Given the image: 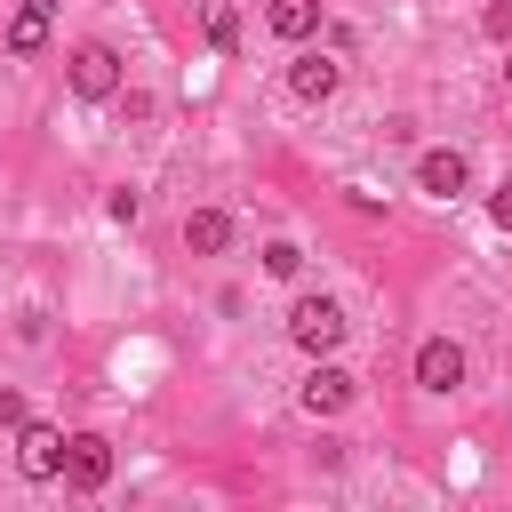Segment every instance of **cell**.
I'll use <instances>...</instances> for the list:
<instances>
[{"label": "cell", "mask_w": 512, "mask_h": 512, "mask_svg": "<svg viewBox=\"0 0 512 512\" xmlns=\"http://www.w3.org/2000/svg\"><path fill=\"white\" fill-rule=\"evenodd\" d=\"M288 344L312 352V360H328V352L344 344V304H336V296H296V304H288Z\"/></svg>", "instance_id": "obj_1"}, {"label": "cell", "mask_w": 512, "mask_h": 512, "mask_svg": "<svg viewBox=\"0 0 512 512\" xmlns=\"http://www.w3.org/2000/svg\"><path fill=\"white\" fill-rule=\"evenodd\" d=\"M104 480H112V440L104 432H72L64 440V488L72 496H96Z\"/></svg>", "instance_id": "obj_2"}, {"label": "cell", "mask_w": 512, "mask_h": 512, "mask_svg": "<svg viewBox=\"0 0 512 512\" xmlns=\"http://www.w3.org/2000/svg\"><path fill=\"white\" fill-rule=\"evenodd\" d=\"M16 472L24 480H64V432L56 424H16Z\"/></svg>", "instance_id": "obj_3"}, {"label": "cell", "mask_w": 512, "mask_h": 512, "mask_svg": "<svg viewBox=\"0 0 512 512\" xmlns=\"http://www.w3.org/2000/svg\"><path fill=\"white\" fill-rule=\"evenodd\" d=\"M72 96H88V104H104V96H120V56H112L104 40H88V48H72Z\"/></svg>", "instance_id": "obj_4"}, {"label": "cell", "mask_w": 512, "mask_h": 512, "mask_svg": "<svg viewBox=\"0 0 512 512\" xmlns=\"http://www.w3.org/2000/svg\"><path fill=\"white\" fill-rule=\"evenodd\" d=\"M416 384H424V392H456V384H464V344L424 336V344H416Z\"/></svg>", "instance_id": "obj_5"}, {"label": "cell", "mask_w": 512, "mask_h": 512, "mask_svg": "<svg viewBox=\"0 0 512 512\" xmlns=\"http://www.w3.org/2000/svg\"><path fill=\"white\" fill-rule=\"evenodd\" d=\"M296 400H304V416H344V408H352V376L320 360V368L296 384Z\"/></svg>", "instance_id": "obj_6"}, {"label": "cell", "mask_w": 512, "mask_h": 512, "mask_svg": "<svg viewBox=\"0 0 512 512\" xmlns=\"http://www.w3.org/2000/svg\"><path fill=\"white\" fill-rule=\"evenodd\" d=\"M336 80H344V64H336V56H296V64H288L296 104H328V96H336Z\"/></svg>", "instance_id": "obj_7"}, {"label": "cell", "mask_w": 512, "mask_h": 512, "mask_svg": "<svg viewBox=\"0 0 512 512\" xmlns=\"http://www.w3.org/2000/svg\"><path fill=\"white\" fill-rule=\"evenodd\" d=\"M48 8H56V0H24V8L8 16L0 48H8V56H40V48H48Z\"/></svg>", "instance_id": "obj_8"}, {"label": "cell", "mask_w": 512, "mask_h": 512, "mask_svg": "<svg viewBox=\"0 0 512 512\" xmlns=\"http://www.w3.org/2000/svg\"><path fill=\"white\" fill-rule=\"evenodd\" d=\"M416 184H424L432 200H456V192H464V152H424V160H416Z\"/></svg>", "instance_id": "obj_9"}, {"label": "cell", "mask_w": 512, "mask_h": 512, "mask_svg": "<svg viewBox=\"0 0 512 512\" xmlns=\"http://www.w3.org/2000/svg\"><path fill=\"white\" fill-rule=\"evenodd\" d=\"M264 24L280 40H312L320 32V0H264Z\"/></svg>", "instance_id": "obj_10"}, {"label": "cell", "mask_w": 512, "mask_h": 512, "mask_svg": "<svg viewBox=\"0 0 512 512\" xmlns=\"http://www.w3.org/2000/svg\"><path fill=\"white\" fill-rule=\"evenodd\" d=\"M224 240H232V216H224V208H192V216H184V248H192V256H216Z\"/></svg>", "instance_id": "obj_11"}, {"label": "cell", "mask_w": 512, "mask_h": 512, "mask_svg": "<svg viewBox=\"0 0 512 512\" xmlns=\"http://www.w3.org/2000/svg\"><path fill=\"white\" fill-rule=\"evenodd\" d=\"M208 48H240V8L232 0H208Z\"/></svg>", "instance_id": "obj_12"}, {"label": "cell", "mask_w": 512, "mask_h": 512, "mask_svg": "<svg viewBox=\"0 0 512 512\" xmlns=\"http://www.w3.org/2000/svg\"><path fill=\"white\" fill-rule=\"evenodd\" d=\"M264 272H272V280H296V272H304V248H296V240H272V248H264Z\"/></svg>", "instance_id": "obj_13"}, {"label": "cell", "mask_w": 512, "mask_h": 512, "mask_svg": "<svg viewBox=\"0 0 512 512\" xmlns=\"http://www.w3.org/2000/svg\"><path fill=\"white\" fill-rule=\"evenodd\" d=\"M104 208H112V224H136V208H144V200H136V192H128V184H120V192H112V200H104Z\"/></svg>", "instance_id": "obj_14"}, {"label": "cell", "mask_w": 512, "mask_h": 512, "mask_svg": "<svg viewBox=\"0 0 512 512\" xmlns=\"http://www.w3.org/2000/svg\"><path fill=\"white\" fill-rule=\"evenodd\" d=\"M480 32H488V40H512V8H504V0H496V8H488V16H480Z\"/></svg>", "instance_id": "obj_15"}, {"label": "cell", "mask_w": 512, "mask_h": 512, "mask_svg": "<svg viewBox=\"0 0 512 512\" xmlns=\"http://www.w3.org/2000/svg\"><path fill=\"white\" fill-rule=\"evenodd\" d=\"M488 216H496V224H504V232H512V176H504V184H496V200H488Z\"/></svg>", "instance_id": "obj_16"}, {"label": "cell", "mask_w": 512, "mask_h": 512, "mask_svg": "<svg viewBox=\"0 0 512 512\" xmlns=\"http://www.w3.org/2000/svg\"><path fill=\"white\" fill-rule=\"evenodd\" d=\"M0 424H24V392H8V384H0Z\"/></svg>", "instance_id": "obj_17"}, {"label": "cell", "mask_w": 512, "mask_h": 512, "mask_svg": "<svg viewBox=\"0 0 512 512\" xmlns=\"http://www.w3.org/2000/svg\"><path fill=\"white\" fill-rule=\"evenodd\" d=\"M504 80H512V64H504Z\"/></svg>", "instance_id": "obj_18"}]
</instances>
